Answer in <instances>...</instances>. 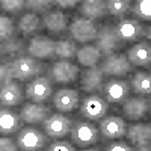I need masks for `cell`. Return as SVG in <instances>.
Listing matches in <instances>:
<instances>
[{"label": "cell", "mask_w": 151, "mask_h": 151, "mask_svg": "<svg viewBox=\"0 0 151 151\" xmlns=\"http://www.w3.org/2000/svg\"><path fill=\"white\" fill-rule=\"evenodd\" d=\"M136 151H151V144L150 145H144V147H137Z\"/></svg>", "instance_id": "obj_40"}, {"label": "cell", "mask_w": 151, "mask_h": 151, "mask_svg": "<svg viewBox=\"0 0 151 151\" xmlns=\"http://www.w3.org/2000/svg\"><path fill=\"white\" fill-rule=\"evenodd\" d=\"M71 142L80 148L92 147L100 141V130L91 121H76L70 132Z\"/></svg>", "instance_id": "obj_3"}, {"label": "cell", "mask_w": 151, "mask_h": 151, "mask_svg": "<svg viewBox=\"0 0 151 151\" xmlns=\"http://www.w3.org/2000/svg\"><path fill=\"white\" fill-rule=\"evenodd\" d=\"M100 134L106 139H119V137L127 134V124L124 118L116 116V115H109L100 121L98 125Z\"/></svg>", "instance_id": "obj_16"}, {"label": "cell", "mask_w": 151, "mask_h": 151, "mask_svg": "<svg viewBox=\"0 0 151 151\" xmlns=\"http://www.w3.org/2000/svg\"><path fill=\"white\" fill-rule=\"evenodd\" d=\"M145 36L148 38V42H151V26L147 29V33H145Z\"/></svg>", "instance_id": "obj_41"}, {"label": "cell", "mask_w": 151, "mask_h": 151, "mask_svg": "<svg viewBox=\"0 0 151 151\" xmlns=\"http://www.w3.org/2000/svg\"><path fill=\"white\" fill-rule=\"evenodd\" d=\"M56 6H59L60 9H73L77 6V2H62V0H58V2H53Z\"/></svg>", "instance_id": "obj_39"}, {"label": "cell", "mask_w": 151, "mask_h": 151, "mask_svg": "<svg viewBox=\"0 0 151 151\" xmlns=\"http://www.w3.org/2000/svg\"><path fill=\"white\" fill-rule=\"evenodd\" d=\"M130 92H132V86L127 80L113 77V79H109L104 83V88H103L101 94L106 98L107 103L124 104L125 100L130 98Z\"/></svg>", "instance_id": "obj_6"}, {"label": "cell", "mask_w": 151, "mask_h": 151, "mask_svg": "<svg viewBox=\"0 0 151 151\" xmlns=\"http://www.w3.org/2000/svg\"><path fill=\"white\" fill-rule=\"evenodd\" d=\"M15 26L14 23H12V20L6 15H2L0 17V38H2V41H9L14 38L15 35Z\"/></svg>", "instance_id": "obj_32"}, {"label": "cell", "mask_w": 151, "mask_h": 151, "mask_svg": "<svg viewBox=\"0 0 151 151\" xmlns=\"http://www.w3.org/2000/svg\"><path fill=\"white\" fill-rule=\"evenodd\" d=\"M23 129V119L20 113L9 107H2L0 110V133L3 136H9L18 133Z\"/></svg>", "instance_id": "obj_20"}, {"label": "cell", "mask_w": 151, "mask_h": 151, "mask_svg": "<svg viewBox=\"0 0 151 151\" xmlns=\"http://www.w3.org/2000/svg\"><path fill=\"white\" fill-rule=\"evenodd\" d=\"M77 52L79 48L74 41H56V56L60 60H71L77 58Z\"/></svg>", "instance_id": "obj_28"}, {"label": "cell", "mask_w": 151, "mask_h": 151, "mask_svg": "<svg viewBox=\"0 0 151 151\" xmlns=\"http://www.w3.org/2000/svg\"><path fill=\"white\" fill-rule=\"evenodd\" d=\"M79 12L82 14L83 18L86 20H100L103 18L107 12V2H100V0H86V2H82L79 6Z\"/></svg>", "instance_id": "obj_24"}, {"label": "cell", "mask_w": 151, "mask_h": 151, "mask_svg": "<svg viewBox=\"0 0 151 151\" xmlns=\"http://www.w3.org/2000/svg\"><path fill=\"white\" fill-rule=\"evenodd\" d=\"M53 106L59 113H68L79 107L80 103V95L79 91L76 89H68V88H62L58 89L53 95Z\"/></svg>", "instance_id": "obj_17"}, {"label": "cell", "mask_w": 151, "mask_h": 151, "mask_svg": "<svg viewBox=\"0 0 151 151\" xmlns=\"http://www.w3.org/2000/svg\"><path fill=\"white\" fill-rule=\"evenodd\" d=\"M0 5H2V9L9 14H18L26 8V2H21V0H3Z\"/></svg>", "instance_id": "obj_34"}, {"label": "cell", "mask_w": 151, "mask_h": 151, "mask_svg": "<svg viewBox=\"0 0 151 151\" xmlns=\"http://www.w3.org/2000/svg\"><path fill=\"white\" fill-rule=\"evenodd\" d=\"M148 104H150V112H151V97L148 98Z\"/></svg>", "instance_id": "obj_43"}, {"label": "cell", "mask_w": 151, "mask_h": 151, "mask_svg": "<svg viewBox=\"0 0 151 151\" xmlns=\"http://www.w3.org/2000/svg\"><path fill=\"white\" fill-rule=\"evenodd\" d=\"M68 32H70V35H71V38L74 41L82 42L83 45L97 40V35H98V29L94 24V21L86 20L83 17L73 18V21L70 23Z\"/></svg>", "instance_id": "obj_5"}, {"label": "cell", "mask_w": 151, "mask_h": 151, "mask_svg": "<svg viewBox=\"0 0 151 151\" xmlns=\"http://www.w3.org/2000/svg\"><path fill=\"white\" fill-rule=\"evenodd\" d=\"M103 53L100 52V48L94 44H86L83 47L79 48L77 52V60L82 67L91 68V67H97V64L101 59Z\"/></svg>", "instance_id": "obj_26"}, {"label": "cell", "mask_w": 151, "mask_h": 151, "mask_svg": "<svg viewBox=\"0 0 151 151\" xmlns=\"http://www.w3.org/2000/svg\"><path fill=\"white\" fill-rule=\"evenodd\" d=\"M73 121L64 115V113H52L45 122L42 124V129L47 133L48 137H53V139H64V137L71 132L73 127Z\"/></svg>", "instance_id": "obj_9"}, {"label": "cell", "mask_w": 151, "mask_h": 151, "mask_svg": "<svg viewBox=\"0 0 151 151\" xmlns=\"http://www.w3.org/2000/svg\"><path fill=\"white\" fill-rule=\"evenodd\" d=\"M52 115L50 107H47L44 103H24L20 109V116L23 119V122H26L29 125L33 124H44L45 119Z\"/></svg>", "instance_id": "obj_14"}, {"label": "cell", "mask_w": 151, "mask_h": 151, "mask_svg": "<svg viewBox=\"0 0 151 151\" xmlns=\"http://www.w3.org/2000/svg\"><path fill=\"white\" fill-rule=\"evenodd\" d=\"M107 109H109V103L106 101V98L98 94H92L82 100L80 115L88 121H101L103 118H106Z\"/></svg>", "instance_id": "obj_4"}, {"label": "cell", "mask_w": 151, "mask_h": 151, "mask_svg": "<svg viewBox=\"0 0 151 151\" xmlns=\"http://www.w3.org/2000/svg\"><path fill=\"white\" fill-rule=\"evenodd\" d=\"M44 151H76V147L73 142L65 139H55V142L50 144Z\"/></svg>", "instance_id": "obj_35"}, {"label": "cell", "mask_w": 151, "mask_h": 151, "mask_svg": "<svg viewBox=\"0 0 151 151\" xmlns=\"http://www.w3.org/2000/svg\"><path fill=\"white\" fill-rule=\"evenodd\" d=\"M79 77V67L71 64L70 60H58L50 68V79L55 83L68 85L74 83Z\"/></svg>", "instance_id": "obj_13"}, {"label": "cell", "mask_w": 151, "mask_h": 151, "mask_svg": "<svg viewBox=\"0 0 151 151\" xmlns=\"http://www.w3.org/2000/svg\"><path fill=\"white\" fill-rule=\"evenodd\" d=\"M132 92L136 95H151V73L148 71H137L130 79Z\"/></svg>", "instance_id": "obj_27"}, {"label": "cell", "mask_w": 151, "mask_h": 151, "mask_svg": "<svg viewBox=\"0 0 151 151\" xmlns=\"http://www.w3.org/2000/svg\"><path fill=\"white\" fill-rule=\"evenodd\" d=\"M95 45L100 48V52H101L103 55H106V56L115 55L122 47V42H121V40L118 38V35L115 32V26L104 24V26L100 27Z\"/></svg>", "instance_id": "obj_11"}, {"label": "cell", "mask_w": 151, "mask_h": 151, "mask_svg": "<svg viewBox=\"0 0 151 151\" xmlns=\"http://www.w3.org/2000/svg\"><path fill=\"white\" fill-rule=\"evenodd\" d=\"M52 92H53L52 80L45 76H40V77L33 79L26 86V98L33 103H44L52 95Z\"/></svg>", "instance_id": "obj_12"}, {"label": "cell", "mask_w": 151, "mask_h": 151, "mask_svg": "<svg viewBox=\"0 0 151 151\" xmlns=\"http://www.w3.org/2000/svg\"><path fill=\"white\" fill-rule=\"evenodd\" d=\"M130 9V2L127 0H109L107 2V12L113 17H124Z\"/></svg>", "instance_id": "obj_31"}, {"label": "cell", "mask_w": 151, "mask_h": 151, "mask_svg": "<svg viewBox=\"0 0 151 151\" xmlns=\"http://www.w3.org/2000/svg\"><path fill=\"white\" fill-rule=\"evenodd\" d=\"M104 76H110V77H122L127 76L132 70L133 65L130 64V60L127 55L124 53H115V55H109L103 59V62L100 64Z\"/></svg>", "instance_id": "obj_7"}, {"label": "cell", "mask_w": 151, "mask_h": 151, "mask_svg": "<svg viewBox=\"0 0 151 151\" xmlns=\"http://www.w3.org/2000/svg\"><path fill=\"white\" fill-rule=\"evenodd\" d=\"M148 112H150L148 98H145L142 95L130 97L122 104V115L129 121H139L147 116Z\"/></svg>", "instance_id": "obj_18"}, {"label": "cell", "mask_w": 151, "mask_h": 151, "mask_svg": "<svg viewBox=\"0 0 151 151\" xmlns=\"http://www.w3.org/2000/svg\"><path fill=\"white\" fill-rule=\"evenodd\" d=\"M41 26H44V24H42L40 15L35 14V12H27V14H24L18 18L17 32H20L23 36H30L40 30Z\"/></svg>", "instance_id": "obj_25"}, {"label": "cell", "mask_w": 151, "mask_h": 151, "mask_svg": "<svg viewBox=\"0 0 151 151\" xmlns=\"http://www.w3.org/2000/svg\"><path fill=\"white\" fill-rule=\"evenodd\" d=\"M24 97H26V91H23L20 82L15 80L8 85H3L0 89V103L3 107H14L23 104Z\"/></svg>", "instance_id": "obj_19"}, {"label": "cell", "mask_w": 151, "mask_h": 151, "mask_svg": "<svg viewBox=\"0 0 151 151\" xmlns=\"http://www.w3.org/2000/svg\"><path fill=\"white\" fill-rule=\"evenodd\" d=\"M42 24L48 30V33H52V35H60L70 27L68 17L60 9L50 11L48 14H45L42 18Z\"/></svg>", "instance_id": "obj_23"}, {"label": "cell", "mask_w": 151, "mask_h": 151, "mask_svg": "<svg viewBox=\"0 0 151 151\" xmlns=\"http://www.w3.org/2000/svg\"><path fill=\"white\" fill-rule=\"evenodd\" d=\"M29 56L41 60V59H52L56 56V41L50 40L45 35H36L30 38L27 44Z\"/></svg>", "instance_id": "obj_10"}, {"label": "cell", "mask_w": 151, "mask_h": 151, "mask_svg": "<svg viewBox=\"0 0 151 151\" xmlns=\"http://www.w3.org/2000/svg\"><path fill=\"white\" fill-rule=\"evenodd\" d=\"M24 52V41L18 40V38H12L9 41L2 42V55L3 56H11V58H20Z\"/></svg>", "instance_id": "obj_29"}, {"label": "cell", "mask_w": 151, "mask_h": 151, "mask_svg": "<svg viewBox=\"0 0 151 151\" xmlns=\"http://www.w3.org/2000/svg\"><path fill=\"white\" fill-rule=\"evenodd\" d=\"M52 5H55V3L53 2H38V0H29V2H26V8L33 11L35 14H48Z\"/></svg>", "instance_id": "obj_33"}, {"label": "cell", "mask_w": 151, "mask_h": 151, "mask_svg": "<svg viewBox=\"0 0 151 151\" xmlns=\"http://www.w3.org/2000/svg\"><path fill=\"white\" fill-rule=\"evenodd\" d=\"M82 151H100V150L95 148V147H91V148H85V150H82Z\"/></svg>", "instance_id": "obj_42"}, {"label": "cell", "mask_w": 151, "mask_h": 151, "mask_svg": "<svg viewBox=\"0 0 151 151\" xmlns=\"http://www.w3.org/2000/svg\"><path fill=\"white\" fill-rule=\"evenodd\" d=\"M104 83H106L104 82V74H103V71H101V68H100V67L86 68L82 73L80 88H82V91L88 92L89 95L103 92Z\"/></svg>", "instance_id": "obj_15"}, {"label": "cell", "mask_w": 151, "mask_h": 151, "mask_svg": "<svg viewBox=\"0 0 151 151\" xmlns=\"http://www.w3.org/2000/svg\"><path fill=\"white\" fill-rule=\"evenodd\" d=\"M18 145L17 142H14L12 139H9L8 136H3L0 139V151H18Z\"/></svg>", "instance_id": "obj_38"}, {"label": "cell", "mask_w": 151, "mask_h": 151, "mask_svg": "<svg viewBox=\"0 0 151 151\" xmlns=\"http://www.w3.org/2000/svg\"><path fill=\"white\" fill-rule=\"evenodd\" d=\"M11 67L14 71V77L18 82L33 80L44 73L45 65L32 56H20L14 60H11Z\"/></svg>", "instance_id": "obj_1"}, {"label": "cell", "mask_w": 151, "mask_h": 151, "mask_svg": "<svg viewBox=\"0 0 151 151\" xmlns=\"http://www.w3.org/2000/svg\"><path fill=\"white\" fill-rule=\"evenodd\" d=\"M127 58L133 67H150L151 65V42L141 41L133 44L129 52Z\"/></svg>", "instance_id": "obj_22"}, {"label": "cell", "mask_w": 151, "mask_h": 151, "mask_svg": "<svg viewBox=\"0 0 151 151\" xmlns=\"http://www.w3.org/2000/svg\"><path fill=\"white\" fill-rule=\"evenodd\" d=\"M20 151H42L48 144V136L44 130L38 127H23L17 133L15 139Z\"/></svg>", "instance_id": "obj_2"}, {"label": "cell", "mask_w": 151, "mask_h": 151, "mask_svg": "<svg viewBox=\"0 0 151 151\" xmlns=\"http://www.w3.org/2000/svg\"><path fill=\"white\" fill-rule=\"evenodd\" d=\"M132 12L137 21H151V0H137Z\"/></svg>", "instance_id": "obj_30"}, {"label": "cell", "mask_w": 151, "mask_h": 151, "mask_svg": "<svg viewBox=\"0 0 151 151\" xmlns=\"http://www.w3.org/2000/svg\"><path fill=\"white\" fill-rule=\"evenodd\" d=\"M127 139L134 147L151 144V122H137L127 125Z\"/></svg>", "instance_id": "obj_21"}, {"label": "cell", "mask_w": 151, "mask_h": 151, "mask_svg": "<svg viewBox=\"0 0 151 151\" xmlns=\"http://www.w3.org/2000/svg\"><path fill=\"white\" fill-rule=\"evenodd\" d=\"M0 79H2V86L8 85L11 82H14V71H12L11 62H6V64H2L0 67Z\"/></svg>", "instance_id": "obj_36"}, {"label": "cell", "mask_w": 151, "mask_h": 151, "mask_svg": "<svg viewBox=\"0 0 151 151\" xmlns=\"http://www.w3.org/2000/svg\"><path fill=\"white\" fill-rule=\"evenodd\" d=\"M115 32L121 42H136L142 36H145L147 29L141 21L134 18H121L115 24Z\"/></svg>", "instance_id": "obj_8"}, {"label": "cell", "mask_w": 151, "mask_h": 151, "mask_svg": "<svg viewBox=\"0 0 151 151\" xmlns=\"http://www.w3.org/2000/svg\"><path fill=\"white\" fill-rule=\"evenodd\" d=\"M104 151H136L133 148V145L130 142H125V141H113L110 142Z\"/></svg>", "instance_id": "obj_37"}]
</instances>
